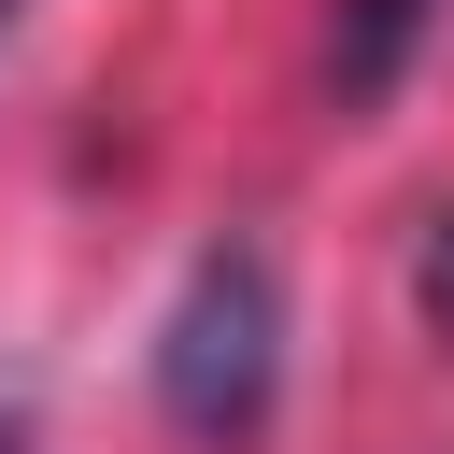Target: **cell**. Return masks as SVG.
Masks as SVG:
<instances>
[{
    "label": "cell",
    "mask_w": 454,
    "mask_h": 454,
    "mask_svg": "<svg viewBox=\"0 0 454 454\" xmlns=\"http://www.w3.org/2000/svg\"><path fill=\"white\" fill-rule=\"evenodd\" d=\"M0 454H28V426H14V411H0Z\"/></svg>",
    "instance_id": "cell-4"
},
{
    "label": "cell",
    "mask_w": 454,
    "mask_h": 454,
    "mask_svg": "<svg viewBox=\"0 0 454 454\" xmlns=\"http://www.w3.org/2000/svg\"><path fill=\"white\" fill-rule=\"evenodd\" d=\"M426 312L454 326V213H426Z\"/></svg>",
    "instance_id": "cell-3"
},
{
    "label": "cell",
    "mask_w": 454,
    "mask_h": 454,
    "mask_svg": "<svg viewBox=\"0 0 454 454\" xmlns=\"http://www.w3.org/2000/svg\"><path fill=\"white\" fill-rule=\"evenodd\" d=\"M14 14H28V0H0V28H14Z\"/></svg>",
    "instance_id": "cell-5"
},
{
    "label": "cell",
    "mask_w": 454,
    "mask_h": 454,
    "mask_svg": "<svg viewBox=\"0 0 454 454\" xmlns=\"http://www.w3.org/2000/svg\"><path fill=\"white\" fill-rule=\"evenodd\" d=\"M270 383H284V284L255 241H213L156 326V397L184 440H255L270 426Z\"/></svg>",
    "instance_id": "cell-1"
},
{
    "label": "cell",
    "mask_w": 454,
    "mask_h": 454,
    "mask_svg": "<svg viewBox=\"0 0 454 454\" xmlns=\"http://www.w3.org/2000/svg\"><path fill=\"white\" fill-rule=\"evenodd\" d=\"M411 43H426V0H340V28H326V99H340V114L397 99Z\"/></svg>",
    "instance_id": "cell-2"
}]
</instances>
